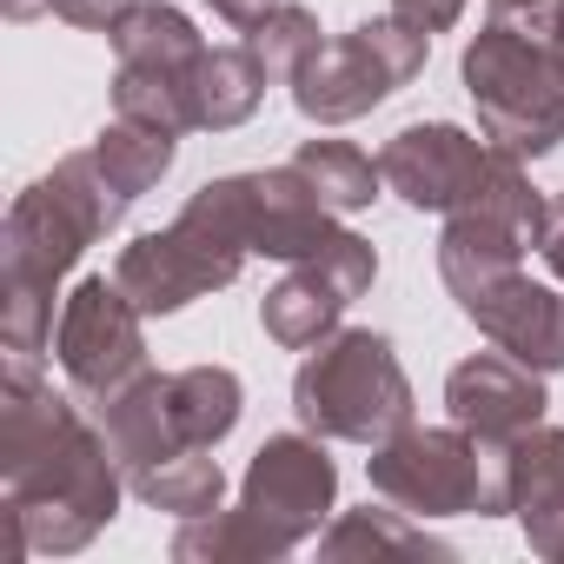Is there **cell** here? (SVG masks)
I'll list each match as a JSON object with an SVG mask.
<instances>
[{
    "label": "cell",
    "mask_w": 564,
    "mask_h": 564,
    "mask_svg": "<svg viewBox=\"0 0 564 564\" xmlns=\"http://www.w3.org/2000/svg\"><path fill=\"white\" fill-rule=\"evenodd\" d=\"M372 279H379V252H372V239H359V232L339 226L333 246H319L313 259H293V272L259 300V326H265L272 346L313 352L319 339L339 333L346 306L372 293Z\"/></svg>",
    "instance_id": "13"
},
{
    "label": "cell",
    "mask_w": 564,
    "mask_h": 564,
    "mask_svg": "<svg viewBox=\"0 0 564 564\" xmlns=\"http://www.w3.org/2000/svg\"><path fill=\"white\" fill-rule=\"evenodd\" d=\"M127 491H133L140 505H153V511L206 518V511H219V498H226V471H219V458H206V452H180V458L140 471Z\"/></svg>",
    "instance_id": "23"
},
{
    "label": "cell",
    "mask_w": 564,
    "mask_h": 564,
    "mask_svg": "<svg viewBox=\"0 0 564 564\" xmlns=\"http://www.w3.org/2000/svg\"><path fill=\"white\" fill-rule=\"evenodd\" d=\"M544 372H531V366H518L511 352H471V359H458L452 366V379H445V412H452V425H465V432H478V438H491V445H511V438H524L531 425H544Z\"/></svg>",
    "instance_id": "16"
},
{
    "label": "cell",
    "mask_w": 564,
    "mask_h": 564,
    "mask_svg": "<svg viewBox=\"0 0 564 564\" xmlns=\"http://www.w3.org/2000/svg\"><path fill=\"white\" fill-rule=\"evenodd\" d=\"M107 41H113V61H120L113 67V113L193 133V74L206 61L199 28L173 0H140Z\"/></svg>",
    "instance_id": "10"
},
{
    "label": "cell",
    "mask_w": 564,
    "mask_h": 564,
    "mask_svg": "<svg viewBox=\"0 0 564 564\" xmlns=\"http://www.w3.org/2000/svg\"><path fill=\"white\" fill-rule=\"evenodd\" d=\"M339 498V465L319 432H279L252 452L232 511L186 518L173 531L180 564H279L326 531Z\"/></svg>",
    "instance_id": "3"
},
{
    "label": "cell",
    "mask_w": 564,
    "mask_h": 564,
    "mask_svg": "<svg viewBox=\"0 0 564 564\" xmlns=\"http://www.w3.org/2000/svg\"><path fill=\"white\" fill-rule=\"evenodd\" d=\"M491 160L498 147L452 127V120H419V127H399L386 147H379V173H386V193H399L412 213H458L485 193L491 180Z\"/></svg>",
    "instance_id": "14"
},
{
    "label": "cell",
    "mask_w": 564,
    "mask_h": 564,
    "mask_svg": "<svg viewBox=\"0 0 564 564\" xmlns=\"http://www.w3.org/2000/svg\"><path fill=\"white\" fill-rule=\"evenodd\" d=\"M458 74H465L471 107H478V133L498 153L544 160L564 147V61L551 54L538 21L491 14L465 41Z\"/></svg>",
    "instance_id": "5"
},
{
    "label": "cell",
    "mask_w": 564,
    "mask_h": 564,
    "mask_svg": "<svg viewBox=\"0 0 564 564\" xmlns=\"http://www.w3.org/2000/svg\"><path fill=\"white\" fill-rule=\"evenodd\" d=\"M94 153H100L107 180H113L127 199H140V193H153V186L173 173V160H180V133H173V127H153V120H127V113H113V120L94 133Z\"/></svg>",
    "instance_id": "21"
},
{
    "label": "cell",
    "mask_w": 564,
    "mask_h": 564,
    "mask_svg": "<svg viewBox=\"0 0 564 564\" xmlns=\"http://www.w3.org/2000/svg\"><path fill=\"white\" fill-rule=\"evenodd\" d=\"M392 14L405 28H419V34H445V28H458L465 0H392Z\"/></svg>",
    "instance_id": "26"
},
{
    "label": "cell",
    "mask_w": 564,
    "mask_h": 564,
    "mask_svg": "<svg viewBox=\"0 0 564 564\" xmlns=\"http://www.w3.org/2000/svg\"><path fill=\"white\" fill-rule=\"evenodd\" d=\"M140 0H47V14H61L67 28H87V34H113Z\"/></svg>",
    "instance_id": "25"
},
{
    "label": "cell",
    "mask_w": 564,
    "mask_h": 564,
    "mask_svg": "<svg viewBox=\"0 0 564 564\" xmlns=\"http://www.w3.org/2000/svg\"><path fill=\"white\" fill-rule=\"evenodd\" d=\"M458 313H465L498 352H511L518 366H531V372H544V379L564 372V293H557V286H538L524 265H511V272L485 279V286L458 293Z\"/></svg>",
    "instance_id": "15"
},
{
    "label": "cell",
    "mask_w": 564,
    "mask_h": 564,
    "mask_svg": "<svg viewBox=\"0 0 564 564\" xmlns=\"http://www.w3.org/2000/svg\"><path fill=\"white\" fill-rule=\"evenodd\" d=\"M293 173H300L339 219H346V213H366V206L379 199V186H386L379 160L359 153L352 140H306V147L293 153Z\"/></svg>",
    "instance_id": "22"
},
{
    "label": "cell",
    "mask_w": 564,
    "mask_h": 564,
    "mask_svg": "<svg viewBox=\"0 0 564 564\" xmlns=\"http://www.w3.org/2000/svg\"><path fill=\"white\" fill-rule=\"evenodd\" d=\"M372 498L412 518H505L511 511V445L465 425H405L366 458Z\"/></svg>",
    "instance_id": "6"
},
{
    "label": "cell",
    "mask_w": 564,
    "mask_h": 564,
    "mask_svg": "<svg viewBox=\"0 0 564 564\" xmlns=\"http://www.w3.org/2000/svg\"><path fill=\"white\" fill-rule=\"evenodd\" d=\"M54 359L67 372V392L87 412H107L140 372H153V359H147V313L120 293V279L94 272L61 300Z\"/></svg>",
    "instance_id": "11"
},
{
    "label": "cell",
    "mask_w": 564,
    "mask_h": 564,
    "mask_svg": "<svg viewBox=\"0 0 564 564\" xmlns=\"http://www.w3.org/2000/svg\"><path fill=\"white\" fill-rule=\"evenodd\" d=\"M8 8V21H34V14H47V0H0Z\"/></svg>",
    "instance_id": "31"
},
{
    "label": "cell",
    "mask_w": 564,
    "mask_h": 564,
    "mask_svg": "<svg viewBox=\"0 0 564 564\" xmlns=\"http://www.w3.org/2000/svg\"><path fill=\"white\" fill-rule=\"evenodd\" d=\"M127 193L107 180L100 153H67L47 180L14 193L0 226V346L14 359H41L54 346V300L61 279L80 265L94 239H107L127 219Z\"/></svg>",
    "instance_id": "2"
},
{
    "label": "cell",
    "mask_w": 564,
    "mask_h": 564,
    "mask_svg": "<svg viewBox=\"0 0 564 564\" xmlns=\"http://www.w3.org/2000/svg\"><path fill=\"white\" fill-rule=\"evenodd\" d=\"M206 8H213L219 21H232V28H252L265 8H279V0H206Z\"/></svg>",
    "instance_id": "28"
},
{
    "label": "cell",
    "mask_w": 564,
    "mask_h": 564,
    "mask_svg": "<svg viewBox=\"0 0 564 564\" xmlns=\"http://www.w3.org/2000/svg\"><path fill=\"white\" fill-rule=\"evenodd\" d=\"M120 491L127 471L107 445L100 412L87 419L80 399H61L41 379V359L8 352L0 366V518H8L0 557L21 564L28 551H87L113 524Z\"/></svg>",
    "instance_id": "1"
},
{
    "label": "cell",
    "mask_w": 564,
    "mask_h": 564,
    "mask_svg": "<svg viewBox=\"0 0 564 564\" xmlns=\"http://www.w3.org/2000/svg\"><path fill=\"white\" fill-rule=\"evenodd\" d=\"M319 557L326 564H346V557H452V544L445 538H432L425 531V518H412V511H399V505H366V511H346V518H333L326 531H319Z\"/></svg>",
    "instance_id": "20"
},
{
    "label": "cell",
    "mask_w": 564,
    "mask_h": 564,
    "mask_svg": "<svg viewBox=\"0 0 564 564\" xmlns=\"http://www.w3.org/2000/svg\"><path fill=\"white\" fill-rule=\"evenodd\" d=\"M538 226H544V193L531 186L518 153H498L485 193L471 206L445 213V232H438V272H445L452 300L498 279V272H511L538 246Z\"/></svg>",
    "instance_id": "12"
},
{
    "label": "cell",
    "mask_w": 564,
    "mask_h": 564,
    "mask_svg": "<svg viewBox=\"0 0 564 564\" xmlns=\"http://www.w3.org/2000/svg\"><path fill=\"white\" fill-rule=\"evenodd\" d=\"M246 34V47L259 54V67L272 74V80H286L293 87V74L326 47L319 41V14L313 8H300V0H279V8H265L252 28H239Z\"/></svg>",
    "instance_id": "24"
},
{
    "label": "cell",
    "mask_w": 564,
    "mask_h": 564,
    "mask_svg": "<svg viewBox=\"0 0 564 564\" xmlns=\"http://www.w3.org/2000/svg\"><path fill=\"white\" fill-rule=\"evenodd\" d=\"M246 259H252V180L226 173V180H206L173 213V226L127 239L113 259V279L147 319H166L232 286Z\"/></svg>",
    "instance_id": "4"
},
{
    "label": "cell",
    "mask_w": 564,
    "mask_h": 564,
    "mask_svg": "<svg viewBox=\"0 0 564 564\" xmlns=\"http://www.w3.org/2000/svg\"><path fill=\"white\" fill-rule=\"evenodd\" d=\"M246 405V386L232 366H186V372H140L107 412V445L127 471V485L180 452H213L232 438Z\"/></svg>",
    "instance_id": "8"
},
{
    "label": "cell",
    "mask_w": 564,
    "mask_h": 564,
    "mask_svg": "<svg viewBox=\"0 0 564 564\" xmlns=\"http://www.w3.org/2000/svg\"><path fill=\"white\" fill-rule=\"evenodd\" d=\"M252 180V259H313L319 246L339 239V213L286 166H265V173H246Z\"/></svg>",
    "instance_id": "17"
},
{
    "label": "cell",
    "mask_w": 564,
    "mask_h": 564,
    "mask_svg": "<svg viewBox=\"0 0 564 564\" xmlns=\"http://www.w3.org/2000/svg\"><path fill=\"white\" fill-rule=\"evenodd\" d=\"M511 518L544 564H564V425L511 438Z\"/></svg>",
    "instance_id": "18"
},
{
    "label": "cell",
    "mask_w": 564,
    "mask_h": 564,
    "mask_svg": "<svg viewBox=\"0 0 564 564\" xmlns=\"http://www.w3.org/2000/svg\"><path fill=\"white\" fill-rule=\"evenodd\" d=\"M551 0H491V14H518V21H538Z\"/></svg>",
    "instance_id": "30"
},
{
    "label": "cell",
    "mask_w": 564,
    "mask_h": 564,
    "mask_svg": "<svg viewBox=\"0 0 564 564\" xmlns=\"http://www.w3.org/2000/svg\"><path fill=\"white\" fill-rule=\"evenodd\" d=\"M293 412L306 432L339 438V445H386L392 432L412 425V379L392 352L386 333L372 326H339L319 339L300 372H293Z\"/></svg>",
    "instance_id": "7"
},
{
    "label": "cell",
    "mask_w": 564,
    "mask_h": 564,
    "mask_svg": "<svg viewBox=\"0 0 564 564\" xmlns=\"http://www.w3.org/2000/svg\"><path fill=\"white\" fill-rule=\"evenodd\" d=\"M425 54H432V34L405 28L399 14L359 21L352 34L326 41V47L293 74V107H300L313 127L366 120V113H372V107H386L405 80H419V74H425Z\"/></svg>",
    "instance_id": "9"
},
{
    "label": "cell",
    "mask_w": 564,
    "mask_h": 564,
    "mask_svg": "<svg viewBox=\"0 0 564 564\" xmlns=\"http://www.w3.org/2000/svg\"><path fill=\"white\" fill-rule=\"evenodd\" d=\"M538 28H544V41H551V54L564 61V0H551V8L538 14Z\"/></svg>",
    "instance_id": "29"
},
{
    "label": "cell",
    "mask_w": 564,
    "mask_h": 564,
    "mask_svg": "<svg viewBox=\"0 0 564 564\" xmlns=\"http://www.w3.org/2000/svg\"><path fill=\"white\" fill-rule=\"evenodd\" d=\"M272 74L259 67V54L246 41L232 47H206L199 74H193V133H232L259 113Z\"/></svg>",
    "instance_id": "19"
},
{
    "label": "cell",
    "mask_w": 564,
    "mask_h": 564,
    "mask_svg": "<svg viewBox=\"0 0 564 564\" xmlns=\"http://www.w3.org/2000/svg\"><path fill=\"white\" fill-rule=\"evenodd\" d=\"M538 259L551 265V279L564 286V193L544 199V226H538Z\"/></svg>",
    "instance_id": "27"
}]
</instances>
